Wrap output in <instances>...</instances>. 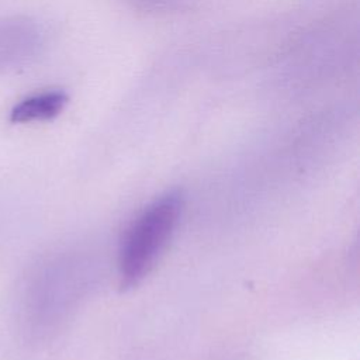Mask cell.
Here are the masks:
<instances>
[{"label": "cell", "instance_id": "cell-1", "mask_svg": "<svg viewBox=\"0 0 360 360\" xmlns=\"http://www.w3.org/2000/svg\"><path fill=\"white\" fill-rule=\"evenodd\" d=\"M184 197L170 190L156 197L127 229L118 255L122 288L138 285L153 269L179 224Z\"/></svg>", "mask_w": 360, "mask_h": 360}, {"label": "cell", "instance_id": "cell-2", "mask_svg": "<svg viewBox=\"0 0 360 360\" xmlns=\"http://www.w3.org/2000/svg\"><path fill=\"white\" fill-rule=\"evenodd\" d=\"M68 103V96L62 90H48L22 98L10 111L11 122L48 121L60 114Z\"/></svg>", "mask_w": 360, "mask_h": 360}]
</instances>
